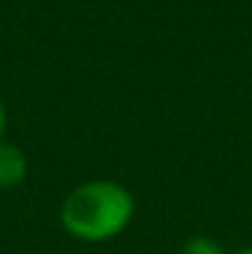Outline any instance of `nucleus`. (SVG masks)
Returning <instances> with one entry per match:
<instances>
[{"instance_id": "1", "label": "nucleus", "mask_w": 252, "mask_h": 254, "mask_svg": "<svg viewBox=\"0 0 252 254\" xmlns=\"http://www.w3.org/2000/svg\"><path fill=\"white\" fill-rule=\"evenodd\" d=\"M136 200L116 180H86L62 202L60 220L70 237L80 242H109L119 237L134 220Z\"/></svg>"}, {"instance_id": "4", "label": "nucleus", "mask_w": 252, "mask_h": 254, "mask_svg": "<svg viewBox=\"0 0 252 254\" xmlns=\"http://www.w3.org/2000/svg\"><path fill=\"white\" fill-rule=\"evenodd\" d=\"M5 131H7V111H5V104L0 101V143L5 138Z\"/></svg>"}, {"instance_id": "2", "label": "nucleus", "mask_w": 252, "mask_h": 254, "mask_svg": "<svg viewBox=\"0 0 252 254\" xmlns=\"http://www.w3.org/2000/svg\"><path fill=\"white\" fill-rule=\"evenodd\" d=\"M27 178V158L12 143H0V190H12Z\"/></svg>"}, {"instance_id": "3", "label": "nucleus", "mask_w": 252, "mask_h": 254, "mask_svg": "<svg viewBox=\"0 0 252 254\" xmlns=\"http://www.w3.org/2000/svg\"><path fill=\"white\" fill-rule=\"evenodd\" d=\"M180 254H225V250H223L213 237L198 235V237H190V240L183 245Z\"/></svg>"}, {"instance_id": "5", "label": "nucleus", "mask_w": 252, "mask_h": 254, "mask_svg": "<svg viewBox=\"0 0 252 254\" xmlns=\"http://www.w3.org/2000/svg\"><path fill=\"white\" fill-rule=\"evenodd\" d=\"M238 254H252V247H245V250H240Z\"/></svg>"}]
</instances>
